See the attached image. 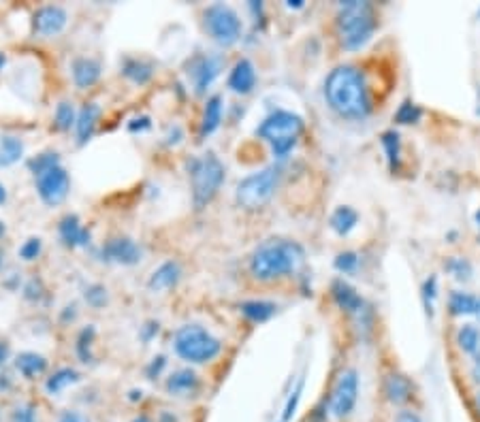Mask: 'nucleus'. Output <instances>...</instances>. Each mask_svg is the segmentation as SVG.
<instances>
[{"mask_svg":"<svg viewBox=\"0 0 480 422\" xmlns=\"http://www.w3.org/2000/svg\"><path fill=\"white\" fill-rule=\"evenodd\" d=\"M324 96L340 118L365 120L372 111V98L363 73L353 64H340L324 81Z\"/></svg>","mask_w":480,"mask_h":422,"instance_id":"nucleus-1","label":"nucleus"},{"mask_svg":"<svg viewBox=\"0 0 480 422\" xmlns=\"http://www.w3.org/2000/svg\"><path fill=\"white\" fill-rule=\"evenodd\" d=\"M305 260V252L297 241L267 239L254 250L250 258V271L260 282H271L297 271Z\"/></svg>","mask_w":480,"mask_h":422,"instance_id":"nucleus-2","label":"nucleus"},{"mask_svg":"<svg viewBox=\"0 0 480 422\" xmlns=\"http://www.w3.org/2000/svg\"><path fill=\"white\" fill-rule=\"evenodd\" d=\"M337 30L344 50L348 52L361 50L376 30L374 7L369 3H359V0L344 3L337 15Z\"/></svg>","mask_w":480,"mask_h":422,"instance_id":"nucleus-3","label":"nucleus"},{"mask_svg":"<svg viewBox=\"0 0 480 422\" xmlns=\"http://www.w3.org/2000/svg\"><path fill=\"white\" fill-rule=\"evenodd\" d=\"M188 173L192 182V203L196 209H203L225 184V165L218 160L216 154L207 151L201 158L188 162Z\"/></svg>","mask_w":480,"mask_h":422,"instance_id":"nucleus-4","label":"nucleus"},{"mask_svg":"<svg viewBox=\"0 0 480 422\" xmlns=\"http://www.w3.org/2000/svg\"><path fill=\"white\" fill-rule=\"evenodd\" d=\"M303 132V120L293 111H275L256 128V135L267 141L278 158H284L297 145Z\"/></svg>","mask_w":480,"mask_h":422,"instance_id":"nucleus-5","label":"nucleus"},{"mask_svg":"<svg viewBox=\"0 0 480 422\" xmlns=\"http://www.w3.org/2000/svg\"><path fill=\"white\" fill-rule=\"evenodd\" d=\"M173 348H176L180 359L194 365H203L220 354L222 344L201 324H184L173 337Z\"/></svg>","mask_w":480,"mask_h":422,"instance_id":"nucleus-6","label":"nucleus"},{"mask_svg":"<svg viewBox=\"0 0 480 422\" xmlns=\"http://www.w3.org/2000/svg\"><path fill=\"white\" fill-rule=\"evenodd\" d=\"M280 177H282V169L273 165L242 180L235 190V198H237L239 207H244L248 211L265 207L280 186Z\"/></svg>","mask_w":480,"mask_h":422,"instance_id":"nucleus-7","label":"nucleus"},{"mask_svg":"<svg viewBox=\"0 0 480 422\" xmlns=\"http://www.w3.org/2000/svg\"><path fill=\"white\" fill-rule=\"evenodd\" d=\"M203 24L207 34L218 43V45H235L242 36V19H239L237 11L229 5L216 3L205 9L203 13Z\"/></svg>","mask_w":480,"mask_h":422,"instance_id":"nucleus-8","label":"nucleus"},{"mask_svg":"<svg viewBox=\"0 0 480 422\" xmlns=\"http://www.w3.org/2000/svg\"><path fill=\"white\" fill-rule=\"evenodd\" d=\"M359 397V373L355 369H346L340 373L331 392V414L335 418H346L357 405Z\"/></svg>","mask_w":480,"mask_h":422,"instance_id":"nucleus-9","label":"nucleus"},{"mask_svg":"<svg viewBox=\"0 0 480 422\" xmlns=\"http://www.w3.org/2000/svg\"><path fill=\"white\" fill-rule=\"evenodd\" d=\"M36 190H39V196L41 201L54 207V205H60L64 198L69 196V190H71V177L69 173L64 171L60 165L36 175Z\"/></svg>","mask_w":480,"mask_h":422,"instance_id":"nucleus-10","label":"nucleus"},{"mask_svg":"<svg viewBox=\"0 0 480 422\" xmlns=\"http://www.w3.org/2000/svg\"><path fill=\"white\" fill-rule=\"evenodd\" d=\"M222 64H225L222 56H207V54L196 56V58H192L188 62L186 75H188V79H190V83L194 87V94L203 96L209 90V85L216 81L218 75H220Z\"/></svg>","mask_w":480,"mask_h":422,"instance_id":"nucleus-11","label":"nucleus"},{"mask_svg":"<svg viewBox=\"0 0 480 422\" xmlns=\"http://www.w3.org/2000/svg\"><path fill=\"white\" fill-rule=\"evenodd\" d=\"M32 24H34V32L36 34H41V36H54V34H60L64 28H67L69 13L64 11L62 7H58V5L41 7L34 13Z\"/></svg>","mask_w":480,"mask_h":422,"instance_id":"nucleus-12","label":"nucleus"},{"mask_svg":"<svg viewBox=\"0 0 480 422\" xmlns=\"http://www.w3.org/2000/svg\"><path fill=\"white\" fill-rule=\"evenodd\" d=\"M141 256H143L141 248L133 239H126V237L112 239L103 248V258L118 262V264H137L141 260Z\"/></svg>","mask_w":480,"mask_h":422,"instance_id":"nucleus-13","label":"nucleus"},{"mask_svg":"<svg viewBox=\"0 0 480 422\" xmlns=\"http://www.w3.org/2000/svg\"><path fill=\"white\" fill-rule=\"evenodd\" d=\"M256 85V69L254 64L246 58L239 60L233 71L229 75V87L235 94H248L252 92V87Z\"/></svg>","mask_w":480,"mask_h":422,"instance_id":"nucleus-14","label":"nucleus"},{"mask_svg":"<svg viewBox=\"0 0 480 422\" xmlns=\"http://www.w3.org/2000/svg\"><path fill=\"white\" fill-rule=\"evenodd\" d=\"M331 295H333V301L337 303V307H342L344 312H348V314H361L363 312L365 303H363L361 295L348 282L335 279L331 284Z\"/></svg>","mask_w":480,"mask_h":422,"instance_id":"nucleus-15","label":"nucleus"},{"mask_svg":"<svg viewBox=\"0 0 480 422\" xmlns=\"http://www.w3.org/2000/svg\"><path fill=\"white\" fill-rule=\"evenodd\" d=\"M180 277H182L180 264L176 260H167V262H163L158 266L154 273H152L147 286H149L152 293H165V291H171V288L180 282Z\"/></svg>","mask_w":480,"mask_h":422,"instance_id":"nucleus-16","label":"nucleus"},{"mask_svg":"<svg viewBox=\"0 0 480 422\" xmlns=\"http://www.w3.org/2000/svg\"><path fill=\"white\" fill-rule=\"evenodd\" d=\"M167 390L169 394L176 397H192L199 390V375L192 369H180L176 373H171V377L167 380Z\"/></svg>","mask_w":480,"mask_h":422,"instance_id":"nucleus-17","label":"nucleus"},{"mask_svg":"<svg viewBox=\"0 0 480 422\" xmlns=\"http://www.w3.org/2000/svg\"><path fill=\"white\" fill-rule=\"evenodd\" d=\"M71 73H73L75 85L85 90V87L94 85L101 79V64L96 60H90V58H77V60H73Z\"/></svg>","mask_w":480,"mask_h":422,"instance_id":"nucleus-18","label":"nucleus"},{"mask_svg":"<svg viewBox=\"0 0 480 422\" xmlns=\"http://www.w3.org/2000/svg\"><path fill=\"white\" fill-rule=\"evenodd\" d=\"M60 237H62V241L67 243V246H71V248H77V246H85V243H90V233L81 226V222H79L77 215H64V218L60 220Z\"/></svg>","mask_w":480,"mask_h":422,"instance_id":"nucleus-19","label":"nucleus"},{"mask_svg":"<svg viewBox=\"0 0 480 422\" xmlns=\"http://www.w3.org/2000/svg\"><path fill=\"white\" fill-rule=\"evenodd\" d=\"M98 116H101V107L96 103H88V105L81 107L79 116H77V122H75V126H77V141L79 143L90 141V137L94 135Z\"/></svg>","mask_w":480,"mask_h":422,"instance_id":"nucleus-20","label":"nucleus"},{"mask_svg":"<svg viewBox=\"0 0 480 422\" xmlns=\"http://www.w3.org/2000/svg\"><path fill=\"white\" fill-rule=\"evenodd\" d=\"M222 122V96L213 94L207 98V105L203 109V120H201V137H209L211 132L218 130Z\"/></svg>","mask_w":480,"mask_h":422,"instance_id":"nucleus-21","label":"nucleus"},{"mask_svg":"<svg viewBox=\"0 0 480 422\" xmlns=\"http://www.w3.org/2000/svg\"><path fill=\"white\" fill-rule=\"evenodd\" d=\"M384 392L388 397V401L393 403H406L412 397V384L406 375L401 373H390L384 382Z\"/></svg>","mask_w":480,"mask_h":422,"instance_id":"nucleus-22","label":"nucleus"},{"mask_svg":"<svg viewBox=\"0 0 480 422\" xmlns=\"http://www.w3.org/2000/svg\"><path fill=\"white\" fill-rule=\"evenodd\" d=\"M15 367L21 375L32 380V377L41 375L48 369V361H45V357H41V354H36V352H21L15 359Z\"/></svg>","mask_w":480,"mask_h":422,"instance_id":"nucleus-23","label":"nucleus"},{"mask_svg":"<svg viewBox=\"0 0 480 422\" xmlns=\"http://www.w3.org/2000/svg\"><path fill=\"white\" fill-rule=\"evenodd\" d=\"M278 312V305L271 301H246L242 303V314L250 322H267Z\"/></svg>","mask_w":480,"mask_h":422,"instance_id":"nucleus-24","label":"nucleus"},{"mask_svg":"<svg viewBox=\"0 0 480 422\" xmlns=\"http://www.w3.org/2000/svg\"><path fill=\"white\" fill-rule=\"evenodd\" d=\"M448 309L452 316H478V309H480V299L468 295V293H452L448 299Z\"/></svg>","mask_w":480,"mask_h":422,"instance_id":"nucleus-25","label":"nucleus"},{"mask_svg":"<svg viewBox=\"0 0 480 422\" xmlns=\"http://www.w3.org/2000/svg\"><path fill=\"white\" fill-rule=\"evenodd\" d=\"M122 73L133 83L143 85L152 79V75H154V66H152L149 62H143V60H126Z\"/></svg>","mask_w":480,"mask_h":422,"instance_id":"nucleus-26","label":"nucleus"},{"mask_svg":"<svg viewBox=\"0 0 480 422\" xmlns=\"http://www.w3.org/2000/svg\"><path fill=\"white\" fill-rule=\"evenodd\" d=\"M357 222H359V213L353 209V207H337L331 215V229L337 233V235H348L355 226H357Z\"/></svg>","mask_w":480,"mask_h":422,"instance_id":"nucleus-27","label":"nucleus"},{"mask_svg":"<svg viewBox=\"0 0 480 422\" xmlns=\"http://www.w3.org/2000/svg\"><path fill=\"white\" fill-rule=\"evenodd\" d=\"M77 380H79V373L75 369H71V367H64V369H58L52 377H48L45 388H48L50 394H60L64 388H69Z\"/></svg>","mask_w":480,"mask_h":422,"instance_id":"nucleus-28","label":"nucleus"},{"mask_svg":"<svg viewBox=\"0 0 480 422\" xmlns=\"http://www.w3.org/2000/svg\"><path fill=\"white\" fill-rule=\"evenodd\" d=\"M24 156V143L17 137L0 139V165H13Z\"/></svg>","mask_w":480,"mask_h":422,"instance_id":"nucleus-29","label":"nucleus"},{"mask_svg":"<svg viewBox=\"0 0 480 422\" xmlns=\"http://www.w3.org/2000/svg\"><path fill=\"white\" fill-rule=\"evenodd\" d=\"M457 344L466 354H476L480 348V330L472 324H466L457 333Z\"/></svg>","mask_w":480,"mask_h":422,"instance_id":"nucleus-30","label":"nucleus"},{"mask_svg":"<svg viewBox=\"0 0 480 422\" xmlns=\"http://www.w3.org/2000/svg\"><path fill=\"white\" fill-rule=\"evenodd\" d=\"M382 147L386 151V158H388L390 169H397L399 160H401V143H399L397 132H393V130L384 132V135H382Z\"/></svg>","mask_w":480,"mask_h":422,"instance_id":"nucleus-31","label":"nucleus"},{"mask_svg":"<svg viewBox=\"0 0 480 422\" xmlns=\"http://www.w3.org/2000/svg\"><path fill=\"white\" fill-rule=\"evenodd\" d=\"M75 122H77V116H75L73 103H69V101L58 103V107H56V128L58 130H69Z\"/></svg>","mask_w":480,"mask_h":422,"instance_id":"nucleus-32","label":"nucleus"},{"mask_svg":"<svg viewBox=\"0 0 480 422\" xmlns=\"http://www.w3.org/2000/svg\"><path fill=\"white\" fill-rule=\"evenodd\" d=\"M58 165H60V156H58L56 151H45V154H41V156H36V158H32L28 162V167L34 173V177L41 175V173H45V171H50V169H54V167H58Z\"/></svg>","mask_w":480,"mask_h":422,"instance_id":"nucleus-33","label":"nucleus"},{"mask_svg":"<svg viewBox=\"0 0 480 422\" xmlns=\"http://www.w3.org/2000/svg\"><path fill=\"white\" fill-rule=\"evenodd\" d=\"M421 116H423V111H421L417 105H414V103L406 101V103L399 105L397 114H395V120H397L399 124H417V122L421 120Z\"/></svg>","mask_w":480,"mask_h":422,"instance_id":"nucleus-34","label":"nucleus"},{"mask_svg":"<svg viewBox=\"0 0 480 422\" xmlns=\"http://www.w3.org/2000/svg\"><path fill=\"white\" fill-rule=\"evenodd\" d=\"M92 337H94V328H85L81 335H79V341H77V354H79V359L83 363H88L92 361V354H90V346H92Z\"/></svg>","mask_w":480,"mask_h":422,"instance_id":"nucleus-35","label":"nucleus"},{"mask_svg":"<svg viewBox=\"0 0 480 422\" xmlns=\"http://www.w3.org/2000/svg\"><path fill=\"white\" fill-rule=\"evenodd\" d=\"M446 269L457 277V279H470V275H472V266H470V262L468 260H463V258H450L448 262H446Z\"/></svg>","mask_w":480,"mask_h":422,"instance_id":"nucleus-36","label":"nucleus"},{"mask_svg":"<svg viewBox=\"0 0 480 422\" xmlns=\"http://www.w3.org/2000/svg\"><path fill=\"white\" fill-rule=\"evenodd\" d=\"M435 297H438V279L429 277L423 286V301H425V309L427 314L433 316V307H435Z\"/></svg>","mask_w":480,"mask_h":422,"instance_id":"nucleus-37","label":"nucleus"},{"mask_svg":"<svg viewBox=\"0 0 480 422\" xmlns=\"http://www.w3.org/2000/svg\"><path fill=\"white\" fill-rule=\"evenodd\" d=\"M357 264H359V256L355 252H342L335 258V269L342 273H353L357 269Z\"/></svg>","mask_w":480,"mask_h":422,"instance_id":"nucleus-38","label":"nucleus"},{"mask_svg":"<svg viewBox=\"0 0 480 422\" xmlns=\"http://www.w3.org/2000/svg\"><path fill=\"white\" fill-rule=\"evenodd\" d=\"M43 250V241L39 237H30L24 246L19 248V256L24 258V260H34Z\"/></svg>","mask_w":480,"mask_h":422,"instance_id":"nucleus-39","label":"nucleus"},{"mask_svg":"<svg viewBox=\"0 0 480 422\" xmlns=\"http://www.w3.org/2000/svg\"><path fill=\"white\" fill-rule=\"evenodd\" d=\"M9 422H36V410L30 403L24 405H17L11 414Z\"/></svg>","mask_w":480,"mask_h":422,"instance_id":"nucleus-40","label":"nucleus"},{"mask_svg":"<svg viewBox=\"0 0 480 422\" xmlns=\"http://www.w3.org/2000/svg\"><path fill=\"white\" fill-rule=\"evenodd\" d=\"M85 301H88L92 307H103L107 303V291L103 286L94 284V286L88 288V291H85Z\"/></svg>","mask_w":480,"mask_h":422,"instance_id":"nucleus-41","label":"nucleus"},{"mask_svg":"<svg viewBox=\"0 0 480 422\" xmlns=\"http://www.w3.org/2000/svg\"><path fill=\"white\" fill-rule=\"evenodd\" d=\"M301 390H303V384H299V386L295 388V392L291 394L289 403H286V408H284V414H282V422H289V420L295 416L297 403H299V399H301Z\"/></svg>","mask_w":480,"mask_h":422,"instance_id":"nucleus-42","label":"nucleus"},{"mask_svg":"<svg viewBox=\"0 0 480 422\" xmlns=\"http://www.w3.org/2000/svg\"><path fill=\"white\" fill-rule=\"evenodd\" d=\"M58 422H88V418L81 416L79 412H64Z\"/></svg>","mask_w":480,"mask_h":422,"instance_id":"nucleus-43","label":"nucleus"},{"mask_svg":"<svg viewBox=\"0 0 480 422\" xmlns=\"http://www.w3.org/2000/svg\"><path fill=\"white\" fill-rule=\"evenodd\" d=\"M163 367H165V357L154 359V363H152V365H149V369H147V375H149V377H154V373L158 375Z\"/></svg>","mask_w":480,"mask_h":422,"instance_id":"nucleus-44","label":"nucleus"},{"mask_svg":"<svg viewBox=\"0 0 480 422\" xmlns=\"http://www.w3.org/2000/svg\"><path fill=\"white\" fill-rule=\"evenodd\" d=\"M395 422H423V420L414 412H399L397 418H395Z\"/></svg>","mask_w":480,"mask_h":422,"instance_id":"nucleus-45","label":"nucleus"},{"mask_svg":"<svg viewBox=\"0 0 480 422\" xmlns=\"http://www.w3.org/2000/svg\"><path fill=\"white\" fill-rule=\"evenodd\" d=\"M143 128H149V120L147 118L133 120V124H130V130H143Z\"/></svg>","mask_w":480,"mask_h":422,"instance_id":"nucleus-46","label":"nucleus"},{"mask_svg":"<svg viewBox=\"0 0 480 422\" xmlns=\"http://www.w3.org/2000/svg\"><path fill=\"white\" fill-rule=\"evenodd\" d=\"M9 357V346L5 341H0V365H3Z\"/></svg>","mask_w":480,"mask_h":422,"instance_id":"nucleus-47","label":"nucleus"},{"mask_svg":"<svg viewBox=\"0 0 480 422\" xmlns=\"http://www.w3.org/2000/svg\"><path fill=\"white\" fill-rule=\"evenodd\" d=\"M286 7H289V9H301V7H303V3H301V0H289Z\"/></svg>","mask_w":480,"mask_h":422,"instance_id":"nucleus-48","label":"nucleus"},{"mask_svg":"<svg viewBox=\"0 0 480 422\" xmlns=\"http://www.w3.org/2000/svg\"><path fill=\"white\" fill-rule=\"evenodd\" d=\"M7 201V190H5V186L0 184V205H3Z\"/></svg>","mask_w":480,"mask_h":422,"instance_id":"nucleus-49","label":"nucleus"},{"mask_svg":"<svg viewBox=\"0 0 480 422\" xmlns=\"http://www.w3.org/2000/svg\"><path fill=\"white\" fill-rule=\"evenodd\" d=\"M160 422H176V418H173L169 412H165V414L160 416Z\"/></svg>","mask_w":480,"mask_h":422,"instance_id":"nucleus-50","label":"nucleus"},{"mask_svg":"<svg viewBox=\"0 0 480 422\" xmlns=\"http://www.w3.org/2000/svg\"><path fill=\"white\" fill-rule=\"evenodd\" d=\"M133 422H152V420H149L147 416H137V418H135Z\"/></svg>","mask_w":480,"mask_h":422,"instance_id":"nucleus-51","label":"nucleus"},{"mask_svg":"<svg viewBox=\"0 0 480 422\" xmlns=\"http://www.w3.org/2000/svg\"><path fill=\"white\" fill-rule=\"evenodd\" d=\"M5 231H7V229H5V222H0V237L5 235Z\"/></svg>","mask_w":480,"mask_h":422,"instance_id":"nucleus-52","label":"nucleus"},{"mask_svg":"<svg viewBox=\"0 0 480 422\" xmlns=\"http://www.w3.org/2000/svg\"><path fill=\"white\" fill-rule=\"evenodd\" d=\"M5 66V54H0V69Z\"/></svg>","mask_w":480,"mask_h":422,"instance_id":"nucleus-53","label":"nucleus"},{"mask_svg":"<svg viewBox=\"0 0 480 422\" xmlns=\"http://www.w3.org/2000/svg\"><path fill=\"white\" fill-rule=\"evenodd\" d=\"M3 262H5V252L0 250V266H3Z\"/></svg>","mask_w":480,"mask_h":422,"instance_id":"nucleus-54","label":"nucleus"},{"mask_svg":"<svg viewBox=\"0 0 480 422\" xmlns=\"http://www.w3.org/2000/svg\"><path fill=\"white\" fill-rule=\"evenodd\" d=\"M476 222H478V224H480V211H476Z\"/></svg>","mask_w":480,"mask_h":422,"instance_id":"nucleus-55","label":"nucleus"},{"mask_svg":"<svg viewBox=\"0 0 480 422\" xmlns=\"http://www.w3.org/2000/svg\"><path fill=\"white\" fill-rule=\"evenodd\" d=\"M478 408H480V394H478Z\"/></svg>","mask_w":480,"mask_h":422,"instance_id":"nucleus-56","label":"nucleus"},{"mask_svg":"<svg viewBox=\"0 0 480 422\" xmlns=\"http://www.w3.org/2000/svg\"><path fill=\"white\" fill-rule=\"evenodd\" d=\"M478 316H480V309H478Z\"/></svg>","mask_w":480,"mask_h":422,"instance_id":"nucleus-57","label":"nucleus"},{"mask_svg":"<svg viewBox=\"0 0 480 422\" xmlns=\"http://www.w3.org/2000/svg\"><path fill=\"white\" fill-rule=\"evenodd\" d=\"M478 114H480V109H478Z\"/></svg>","mask_w":480,"mask_h":422,"instance_id":"nucleus-58","label":"nucleus"}]
</instances>
